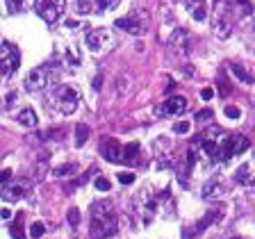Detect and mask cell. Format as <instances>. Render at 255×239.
I'll use <instances>...</instances> for the list:
<instances>
[{
  "label": "cell",
  "mask_w": 255,
  "mask_h": 239,
  "mask_svg": "<svg viewBox=\"0 0 255 239\" xmlns=\"http://www.w3.org/2000/svg\"><path fill=\"white\" fill-rule=\"evenodd\" d=\"M169 46H171V50L178 55H189V32L182 30V27L173 30V34L169 37Z\"/></svg>",
  "instance_id": "cell-12"
},
{
  "label": "cell",
  "mask_w": 255,
  "mask_h": 239,
  "mask_svg": "<svg viewBox=\"0 0 255 239\" xmlns=\"http://www.w3.org/2000/svg\"><path fill=\"white\" fill-rule=\"evenodd\" d=\"M18 123L23 125V128H30V130H34L37 128V114H34V109L32 107H25L18 112Z\"/></svg>",
  "instance_id": "cell-15"
},
{
  "label": "cell",
  "mask_w": 255,
  "mask_h": 239,
  "mask_svg": "<svg viewBox=\"0 0 255 239\" xmlns=\"http://www.w3.org/2000/svg\"><path fill=\"white\" fill-rule=\"evenodd\" d=\"M160 112L158 114L160 116H178V114H182L187 109V98L185 96H171V98H167L162 105H160Z\"/></svg>",
  "instance_id": "cell-11"
},
{
  "label": "cell",
  "mask_w": 255,
  "mask_h": 239,
  "mask_svg": "<svg viewBox=\"0 0 255 239\" xmlns=\"http://www.w3.org/2000/svg\"><path fill=\"white\" fill-rule=\"evenodd\" d=\"M7 2V11L9 14H16V11L23 9V0H5Z\"/></svg>",
  "instance_id": "cell-27"
},
{
  "label": "cell",
  "mask_w": 255,
  "mask_h": 239,
  "mask_svg": "<svg viewBox=\"0 0 255 239\" xmlns=\"http://www.w3.org/2000/svg\"><path fill=\"white\" fill-rule=\"evenodd\" d=\"M116 27H119V30H123V32H128V34L139 37V34L146 32V27H148V11H144V9L128 11L125 16L116 18Z\"/></svg>",
  "instance_id": "cell-6"
},
{
  "label": "cell",
  "mask_w": 255,
  "mask_h": 239,
  "mask_svg": "<svg viewBox=\"0 0 255 239\" xmlns=\"http://www.w3.org/2000/svg\"><path fill=\"white\" fill-rule=\"evenodd\" d=\"M46 235V226L41 221H34L32 226H30V237L32 239H41Z\"/></svg>",
  "instance_id": "cell-21"
},
{
  "label": "cell",
  "mask_w": 255,
  "mask_h": 239,
  "mask_svg": "<svg viewBox=\"0 0 255 239\" xmlns=\"http://www.w3.org/2000/svg\"><path fill=\"white\" fill-rule=\"evenodd\" d=\"M78 171L76 164H62V166H55L53 168V175L55 178H69V175H73Z\"/></svg>",
  "instance_id": "cell-16"
},
{
  "label": "cell",
  "mask_w": 255,
  "mask_h": 239,
  "mask_svg": "<svg viewBox=\"0 0 255 239\" xmlns=\"http://www.w3.org/2000/svg\"><path fill=\"white\" fill-rule=\"evenodd\" d=\"M62 78V71H60V66L57 64H44V66H39V69H32V71L27 73L25 78V89L27 91H46V89H53L57 87V82H60Z\"/></svg>",
  "instance_id": "cell-2"
},
{
  "label": "cell",
  "mask_w": 255,
  "mask_h": 239,
  "mask_svg": "<svg viewBox=\"0 0 255 239\" xmlns=\"http://www.w3.org/2000/svg\"><path fill=\"white\" fill-rule=\"evenodd\" d=\"M21 66V53H18L16 46H11L9 41H2L0 44V80L16 71Z\"/></svg>",
  "instance_id": "cell-8"
},
{
  "label": "cell",
  "mask_w": 255,
  "mask_h": 239,
  "mask_svg": "<svg viewBox=\"0 0 255 239\" xmlns=\"http://www.w3.org/2000/svg\"><path fill=\"white\" fill-rule=\"evenodd\" d=\"M30 189H32L30 180H16V182H7V185L0 187V196L7 203H18L21 198H25L30 194Z\"/></svg>",
  "instance_id": "cell-10"
},
{
  "label": "cell",
  "mask_w": 255,
  "mask_h": 239,
  "mask_svg": "<svg viewBox=\"0 0 255 239\" xmlns=\"http://www.w3.org/2000/svg\"><path fill=\"white\" fill-rule=\"evenodd\" d=\"M0 217H2V219H9V217H11V212L7 210V207H2V210H0Z\"/></svg>",
  "instance_id": "cell-35"
},
{
  "label": "cell",
  "mask_w": 255,
  "mask_h": 239,
  "mask_svg": "<svg viewBox=\"0 0 255 239\" xmlns=\"http://www.w3.org/2000/svg\"><path fill=\"white\" fill-rule=\"evenodd\" d=\"M116 5H119V0H93L96 11H109V9H114Z\"/></svg>",
  "instance_id": "cell-20"
},
{
  "label": "cell",
  "mask_w": 255,
  "mask_h": 239,
  "mask_svg": "<svg viewBox=\"0 0 255 239\" xmlns=\"http://www.w3.org/2000/svg\"><path fill=\"white\" fill-rule=\"evenodd\" d=\"M66 217H69V223H71V226L76 228L78 223H80V210H78V207H71V210H69V214H66Z\"/></svg>",
  "instance_id": "cell-26"
},
{
  "label": "cell",
  "mask_w": 255,
  "mask_h": 239,
  "mask_svg": "<svg viewBox=\"0 0 255 239\" xmlns=\"http://www.w3.org/2000/svg\"><path fill=\"white\" fill-rule=\"evenodd\" d=\"M217 84H219V96H221V98L230 96V91H233V87H230V84H228V80H226V73H219V78H217Z\"/></svg>",
  "instance_id": "cell-18"
},
{
  "label": "cell",
  "mask_w": 255,
  "mask_h": 239,
  "mask_svg": "<svg viewBox=\"0 0 255 239\" xmlns=\"http://www.w3.org/2000/svg\"><path fill=\"white\" fill-rule=\"evenodd\" d=\"M251 142L244 135H233V132H223L221 144H219V162H228V159L237 158L242 153H246Z\"/></svg>",
  "instance_id": "cell-5"
},
{
  "label": "cell",
  "mask_w": 255,
  "mask_h": 239,
  "mask_svg": "<svg viewBox=\"0 0 255 239\" xmlns=\"http://www.w3.org/2000/svg\"><path fill=\"white\" fill-rule=\"evenodd\" d=\"M9 178H11V171H9V168H5V171L0 173V187L7 185V180H9Z\"/></svg>",
  "instance_id": "cell-34"
},
{
  "label": "cell",
  "mask_w": 255,
  "mask_h": 239,
  "mask_svg": "<svg viewBox=\"0 0 255 239\" xmlns=\"http://www.w3.org/2000/svg\"><path fill=\"white\" fill-rule=\"evenodd\" d=\"M221 194H223V185H221V180L219 178L207 180L205 185H203V189H201V196L205 198V201H214V198H219Z\"/></svg>",
  "instance_id": "cell-14"
},
{
  "label": "cell",
  "mask_w": 255,
  "mask_h": 239,
  "mask_svg": "<svg viewBox=\"0 0 255 239\" xmlns=\"http://www.w3.org/2000/svg\"><path fill=\"white\" fill-rule=\"evenodd\" d=\"M9 235L14 239H25V235H23V221H21V219H16V221L9 226Z\"/></svg>",
  "instance_id": "cell-23"
},
{
  "label": "cell",
  "mask_w": 255,
  "mask_h": 239,
  "mask_svg": "<svg viewBox=\"0 0 255 239\" xmlns=\"http://www.w3.org/2000/svg\"><path fill=\"white\" fill-rule=\"evenodd\" d=\"M226 116H228V119H239V116H242V109L235 107V105H228V107H226Z\"/></svg>",
  "instance_id": "cell-30"
},
{
  "label": "cell",
  "mask_w": 255,
  "mask_h": 239,
  "mask_svg": "<svg viewBox=\"0 0 255 239\" xmlns=\"http://www.w3.org/2000/svg\"><path fill=\"white\" fill-rule=\"evenodd\" d=\"M212 119V112L210 109H201V112H196V121L198 123H203V121H210Z\"/></svg>",
  "instance_id": "cell-31"
},
{
  "label": "cell",
  "mask_w": 255,
  "mask_h": 239,
  "mask_svg": "<svg viewBox=\"0 0 255 239\" xmlns=\"http://www.w3.org/2000/svg\"><path fill=\"white\" fill-rule=\"evenodd\" d=\"M119 223H116L114 207L109 201H96L91 205V226H89V237L91 239H105L114 235Z\"/></svg>",
  "instance_id": "cell-1"
},
{
  "label": "cell",
  "mask_w": 255,
  "mask_h": 239,
  "mask_svg": "<svg viewBox=\"0 0 255 239\" xmlns=\"http://www.w3.org/2000/svg\"><path fill=\"white\" fill-rule=\"evenodd\" d=\"M93 187H96L98 191H109V180L103 178V175H98L96 182H93Z\"/></svg>",
  "instance_id": "cell-28"
},
{
  "label": "cell",
  "mask_w": 255,
  "mask_h": 239,
  "mask_svg": "<svg viewBox=\"0 0 255 239\" xmlns=\"http://www.w3.org/2000/svg\"><path fill=\"white\" fill-rule=\"evenodd\" d=\"M34 9L46 23H55L64 14L66 0H34Z\"/></svg>",
  "instance_id": "cell-9"
},
{
  "label": "cell",
  "mask_w": 255,
  "mask_h": 239,
  "mask_svg": "<svg viewBox=\"0 0 255 239\" xmlns=\"http://www.w3.org/2000/svg\"><path fill=\"white\" fill-rule=\"evenodd\" d=\"M66 27H78V21H66Z\"/></svg>",
  "instance_id": "cell-36"
},
{
  "label": "cell",
  "mask_w": 255,
  "mask_h": 239,
  "mask_svg": "<svg viewBox=\"0 0 255 239\" xmlns=\"http://www.w3.org/2000/svg\"><path fill=\"white\" fill-rule=\"evenodd\" d=\"M116 180L123 182V185H132V182H135V173H130V171H121V173H116Z\"/></svg>",
  "instance_id": "cell-25"
},
{
  "label": "cell",
  "mask_w": 255,
  "mask_h": 239,
  "mask_svg": "<svg viewBox=\"0 0 255 239\" xmlns=\"http://www.w3.org/2000/svg\"><path fill=\"white\" fill-rule=\"evenodd\" d=\"M137 153H139V144H128V146H123V162H128V159H135Z\"/></svg>",
  "instance_id": "cell-22"
},
{
  "label": "cell",
  "mask_w": 255,
  "mask_h": 239,
  "mask_svg": "<svg viewBox=\"0 0 255 239\" xmlns=\"http://www.w3.org/2000/svg\"><path fill=\"white\" fill-rule=\"evenodd\" d=\"M189 121H178V123H173V132L175 135H187L189 132Z\"/></svg>",
  "instance_id": "cell-24"
},
{
  "label": "cell",
  "mask_w": 255,
  "mask_h": 239,
  "mask_svg": "<svg viewBox=\"0 0 255 239\" xmlns=\"http://www.w3.org/2000/svg\"><path fill=\"white\" fill-rule=\"evenodd\" d=\"M100 153H103V158L109 159V162H123V146L114 139H103L100 144Z\"/></svg>",
  "instance_id": "cell-13"
},
{
  "label": "cell",
  "mask_w": 255,
  "mask_h": 239,
  "mask_svg": "<svg viewBox=\"0 0 255 239\" xmlns=\"http://www.w3.org/2000/svg\"><path fill=\"white\" fill-rule=\"evenodd\" d=\"M233 239H242V237H233Z\"/></svg>",
  "instance_id": "cell-37"
},
{
  "label": "cell",
  "mask_w": 255,
  "mask_h": 239,
  "mask_svg": "<svg viewBox=\"0 0 255 239\" xmlns=\"http://www.w3.org/2000/svg\"><path fill=\"white\" fill-rule=\"evenodd\" d=\"M91 87H93V91H100V89H103V76H96V78H93Z\"/></svg>",
  "instance_id": "cell-32"
},
{
  "label": "cell",
  "mask_w": 255,
  "mask_h": 239,
  "mask_svg": "<svg viewBox=\"0 0 255 239\" xmlns=\"http://www.w3.org/2000/svg\"><path fill=\"white\" fill-rule=\"evenodd\" d=\"M85 44H87V48L91 50V53L103 55V53H107L109 48L116 46V37L109 32L107 27H98V30H91V32L85 37Z\"/></svg>",
  "instance_id": "cell-7"
},
{
  "label": "cell",
  "mask_w": 255,
  "mask_h": 239,
  "mask_svg": "<svg viewBox=\"0 0 255 239\" xmlns=\"http://www.w3.org/2000/svg\"><path fill=\"white\" fill-rule=\"evenodd\" d=\"M233 7H230L228 0H217L214 5V16H212V32L217 39H228L233 34Z\"/></svg>",
  "instance_id": "cell-4"
},
{
  "label": "cell",
  "mask_w": 255,
  "mask_h": 239,
  "mask_svg": "<svg viewBox=\"0 0 255 239\" xmlns=\"http://www.w3.org/2000/svg\"><path fill=\"white\" fill-rule=\"evenodd\" d=\"M48 103L62 116H71L78 109V105H80V91H78V87H71V84L53 87V91L48 96Z\"/></svg>",
  "instance_id": "cell-3"
},
{
  "label": "cell",
  "mask_w": 255,
  "mask_h": 239,
  "mask_svg": "<svg viewBox=\"0 0 255 239\" xmlns=\"http://www.w3.org/2000/svg\"><path fill=\"white\" fill-rule=\"evenodd\" d=\"M87 139H89V128L87 125H78L76 128V146H85Z\"/></svg>",
  "instance_id": "cell-19"
},
{
  "label": "cell",
  "mask_w": 255,
  "mask_h": 239,
  "mask_svg": "<svg viewBox=\"0 0 255 239\" xmlns=\"http://www.w3.org/2000/svg\"><path fill=\"white\" fill-rule=\"evenodd\" d=\"M182 5H185V9L189 11H194V9H198V7H203V0H182Z\"/></svg>",
  "instance_id": "cell-29"
},
{
  "label": "cell",
  "mask_w": 255,
  "mask_h": 239,
  "mask_svg": "<svg viewBox=\"0 0 255 239\" xmlns=\"http://www.w3.org/2000/svg\"><path fill=\"white\" fill-rule=\"evenodd\" d=\"M230 71H233V76H235V78H239V80L244 82V84H253V76H249V73L244 71V66L230 64Z\"/></svg>",
  "instance_id": "cell-17"
},
{
  "label": "cell",
  "mask_w": 255,
  "mask_h": 239,
  "mask_svg": "<svg viewBox=\"0 0 255 239\" xmlns=\"http://www.w3.org/2000/svg\"><path fill=\"white\" fill-rule=\"evenodd\" d=\"M212 96H214V89H212V87H205V89L201 91V98H203V100H212Z\"/></svg>",
  "instance_id": "cell-33"
}]
</instances>
